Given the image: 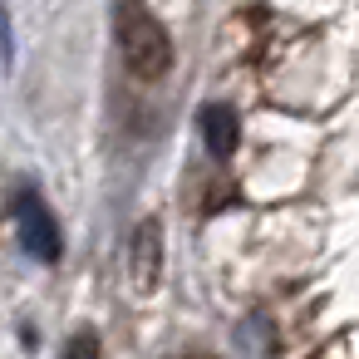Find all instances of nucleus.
Here are the masks:
<instances>
[{
	"instance_id": "nucleus-1",
	"label": "nucleus",
	"mask_w": 359,
	"mask_h": 359,
	"mask_svg": "<svg viewBox=\"0 0 359 359\" xmlns=\"http://www.w3.org/2000/svg\"><path fill=\"white\" fill-rule=\"evenodd\" d=\"M118 50H123V65L138 79H163L172 69V40H168V30L148 11H138V6L118 11Z\"/></svg>"
},
{
	"instance_id": "nucleus-2",
	"label": "nucleus",
	"mask_w": 359,
	"mask_h": 359,
	"mask_svg": "<svg viewBox=\"0 0 359 359\" xmlns=\"http://www.w3.org/2000/svg\"><path fill=\"white\" fill-rule=\"evenodd\" d=\"M128 280L138 295H153L163 285V222L158 217L138 222V231L128 241Z\"/></svg>"
},
{
	"instance_id": "nucleus-3",
	"label": "nucleus",
	"mask_w": 359,
	"mask_h": 359,
	"mask_svg": "<svg viewBox=\"0 0 359 359\" xmlns=\"http://www.w3.org/2000/svg\"><path fill=\"white\" fill-rule=\"evenodd\" d=\"M15 231H20V246H25L35 261H45V266L60 261V226H55V217H50V207H45L40 197H20V207H15Z\"/></svg>"
},
{
	"instance_id": "nucleus-4",
	"label": "nucleus",
	"mask_w": 359,
	"mask_h": 359,
	"mask_svg": "<svg viewBox=\"0 0 359 359\" xmlns=\"http://www.w3.org/2000/svg\"><path fill=\"white\" fill-rule=\"evenodd\" d=\"M197 128H202V143H207L212 158H231L236 143H241L236 109H226V104H202V109H197Z\"/></svg>"
},
{
	"instance_id": "nucleus-5",
	"label": "nucleus",
	"mask_w": 359,
	"mask_h": 359,
	"mask_svg": "<svg viewBox=\"0 0 359 359\" xmlns=\"http://www.w3.org/2000/svg\"><path fill=\"white\" fill-rule=\"evenodd\" d=\"M65 354H69V359H84V354H99V334H74V339L65 344Z\"/></svg>"
}]
</instances>
